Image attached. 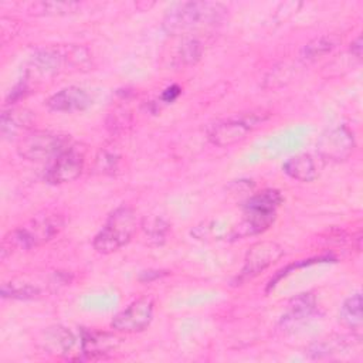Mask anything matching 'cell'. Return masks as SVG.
I'll return each instance as SVG.
<instances>
[{
    "instance_id": "obj_13",
    "label": "cell",
    "mask_w": 363,
    "mask_h": 363,
    "mask_svg": "<svg viewBox=\"0 0 363 363\" xmlns=\"http://www.w3.org/2000/svg\"><path fill=\"white\" fill-rule=\"evenodd\" d=\"M284 172L299 182H312L318 177V166L315 159L308 153H299L289 157L284 166Z\"/></svg>"
},
{
    "instance_id": "obj_11",
    "label": "cell",
    "mask_w": 363,
    "mask_h": 363,
    "mask_svg": "<svg viewBox=\"0 0 363 363\" xmlns=\"http://www.w3.org/2000/svg\"><path fill=\"white\" fill-rule=\"evenodd\" d=\"M91 105L89 94L79 86H67L47 99V106L54 112H78Z\"/></svg>"
},
{
    "instance_id": "obj_16",
    "label": "cell",
    "mask_w": 363,
    "mask_h": 363,
    "mask_svg": "<svg viewBox=\"0 0 363 363\" xmlns=\"http://www.w3.org/2000/svg\"><path fill=\"white\" fill-rule=\"evenodd\" d=\"M282 196L278 190L267 189L255 196L250 197L248 201L244 204L245 211H255V213H275L277 207L282 203Z\"/></svg>"
},
{
    "instance_id": "obj_4",
    "label": "cell",
    "mask_w": 363,
    "mask_h": 363,
    "mask_svg": "<svg viewBox=\"0 0 363 363\" xmlns=\"http://www.w3.org/2000/svg\"><path fill=\"white\" fill-rule=\"evenodd\" d=\"M69 147V136L51 130H33L26 133L17 146V152L27 160L41 162L55 159Z\"/></svg>"
},
{
    "instance_id": "obj_7",
    "label": "cell",
    "mask_w": 363,
    "mask_h": 363,
    "mask_svg": "<svg viewBox=\"0 0 363 363\" xmlns=\"http://www.w3.org/2000/svg\"><path fill=\"white\" fill-rule=\"evenodd\" d=\"M284 255V248L272 241H258L248 250L244 258V267L240 272L238 281H247L257 277L269 265L277 262Z\"/></svg>"
},
{
    "instance_id": "obj_5",
    "label": "cell",
    "mask_w": 363,
    "mask_h": 363,
    "mask_svg": "<svg viewBox=\"0 0 363 363\" xmlns=\"http://www.w3.org/2000/svg\"><path fill=\"white\" fill-rule=\"evenodd\" d=\"M88 54L79 47H50L34 52L31 58V71L43 78H50L67 67H75L85 61Z\"/></svg>"
},
{
    "instance_id": "obj_6",
    "label": "cell",
    "mask_w": 363,
    "mask_h": 363,
    "mask_svg": "<svg viewBox=\"0 0 363 363\" xmlns=\"http://www.w3.org/2000/svg\"><path fill=\"white\" fill-rule=\"evenodd\" d=\"M353 133L346 126L330 128L323 132L316 142L318 153L322 159L330 162L346 160L354 150Z\"/></svg>"
},
{
    "instance_id": "obj_24",
    "label": "cell",
    "mask_w": 363,
    "mask_h": 363,
    "mask_svg": "<svg viewBox=\"0 0 363 363\" xmlns=\"http://www.w3.org/2000/svg\"><path fill=\"white\" fill-rule=\"evenodd\" d=\"M179 94H180V88H179L177 85H172L170 88H167V89L162 94V99H163L164 102H172V101H174V99L179 96Z\"/></svg>"
},
{
    "instance_id": "obj_18",
    "label": "cell",
    "mask_w": 363,
    "mask_h": 363,
    "mask_svg": "<svg viewBox=\"0 0 363 363\" xmlns=\"http://www.w3.org/2000/svg\"><path fill=\"white\" fill-rule=\"evenodd\" d=\"M1 295L4 298L34 299L43 295V288L37 284L27 282V281H11L3 285Z\"/></svg>"
},
{
    "instance_id": "obj_12",
    "label": "cell",
    "mask_w": 363,
    "mask_h": 363,
    "mask_svg": "<svg viewBox=\"0 0 363 363\" xmlns=\"http://www.w3.org/2000/svg\"><path fill=\"white\" fill-rule=\"evenodd\" d=\"M31 123L33 116L26 109L4 111L1 115V135L4 139H14L17 136L21 139L31 128Z\"/></svg>"
},
{
    "instance_id": "obj_21",
    "label": "cell",
    "mask_w": 363,
    "mask_h": 363,
    "mask_svg": "<svg viewBox=\"0 0 363 363\" xmlns=\"http://www.w3.org/2000/svg\"><path fill=\"white\" fill-rule=\"evenodd\" d=\"M79 7L74 1H37L31 6V11L43 16H62L75 11Z\"/></svg>"
},
{
    "instance_id": "obj_20",
    "label": "cell",
    "mask_w": 363,
    "mask_h": 363,
    "mask_svg": "<svg viewBox=\"0 0 363 363\" xmlns=\"http://www.w3.org/2000/svg\"><path fill=\"white\" fill-rule=\"evenodd\" d=\"M74 340L72 333L65 328L57 326L45 333V345H48L52 352L57 350L60 353H67L74 346Z\"/></svg>"
},
{
    "instance_id": "obj_22",
    "label": "cell",
    "mask_w": 363,
    "mask_h": 363,
    "mask_svg": "<svg viewBox=\"0 0 363 363\" xmlns=\"http://www.w3.org/2000/svg\"><path fill=\"white\" fill-rule=\"evenodd\" d=\"M167 228L169 225L162 218H157V217L145 218L142 221L143 233L149 237L150 241H155V242H162L164 240Z\"/></svg>"
},
{
    "instance_id": "obj_15",
    "label": "cell",
    "mask_w": 363,
    "mask_h": 363,
    "mask_svg": "<svg viewBox=\"0 0 363 363\" xmlns=\"http://www.w3.org/2000/svg\"><path fill=\"white\" fill-rule=\"evenodd\" d=\"M315 298L311 294H301L296 298L292 299L289 303V311L285 316H282V323L284 325H294L305 318L312 316L315 312Z\"/></svg>"
},
{
    "instance_id": "obj_25",
    "label": "cell",
    "mask_w": 363,
    "mask_h": 363,
    "mask_svg": "<svg viewBox=\"0 0 363 363\" xmlns=\"http://www.w3.org/2000/svg\"><path fill=\"white\" fill-rule=\"evenodd\" d=\"M352 47H350V51H352V54L354 55V57H357V58H360L362 57V37L359 35L352 44H350Z\"/></svg>"
},
{
    "instance_id": "obj_2",
    "label": "cell",
    "mask_w": 363,
    "mask_h": 363,
    "mask_svg": "<svg viewBox=\"0 0 363 363\" xmlns=\"http://www.w3.org/2000/svg\"><path fill=\"white\" fill-rule=\"evenodd\" d=\"M62 225L64 220L60 214L45 213L35 216L24 225L16 228L7 237H4L1 245L3 258L7 252L14 250H31L33 247L48 242L61 231Z\"/></svg>"
},
{
    "instance_id": "obj_3",
    "label": "cell",
    "mask_w": 363,
    "mask_h": 363,
    "mask_svg": "<svg viewBox=\"0 0 363 363\" xmlns=\"http://www.w3.org/2000/svg\"><path fill=\"white\" fill-rule=\"evenodd\" d=\"M136 225L135 211L128 206H121L108 216L104 227L94 237L92 245L101 254L115 252L130 241Z\"/></svg>"
},
{
    "instance_id": "obj_23",
    "label": "cell",
    "mask_w": 363,
    "mask_h": 363,
    "mask_svg": "<svg viewBox=\"0 0 363 363\" xmlns=\"http://www.w3.org/2000/svg\"><path fill=\"white\" fill-rule=\"evenodd\" d=\"M201 54H203L201 43L194 37H189L183 41L179 55L184 64H194L196 61L200 60Z\"/></svg>"
},
{
    "instance_id": "obj_10",
    "label": "cell",
    "mask_w": 363,
    "mask_h": 363,
    "mask_svg": "<svg viewBox=\"0 0 363 363\" xmlns=\"http://www.w3.org/2000/svg\"><path fill=\"white\" fill-rule=\"evenodd\" d=\"M255 123L257 121L251 119H227L223 122H217L216 125L210 126L207 138L216 146H231L244 140L252 130Z\"/></svg>"
},
{
    "instance_id": "obj_19",
    "label": "cell",
    "mask_w": 363,
    "mask_h": 363,
    "mask_svg": "<svg viewBox=\"0 0 363 363\" xmlns=\"http://www.w3.org/2000/svg\"><path fill=\"white\" fill-rule=\"evenodd\" d=\"M339 43V38L335 35H320L313 38L302 48V58L303 60H315L320 55L330 52Z\"/></svg>"
},
{
    "instance_id": "obj_14",
    "label": "cell",
    "mask_w": 363,
    "mask_h": 363,
    "mask_svg": "<svg viewBox=\"0 0 363 363\" xmlns=\"http://www.w3.org/2000/svg\"><path fill=\"white\" fill-rule=\"evenodd\" d=\"M115 337L108 333H98V332H85L81 339L82 353L88 359L102 357L104 353L115 349Z\"/></svg>"
},
{
    "instance_id": "obj_8",
    "label": "cell",
    "mask_w": 363,
    "mask_h": 363,
    "mask_svg": "<svg viewBox=\"0 0 363 363\" xmlns=\"http://www.w3.org/2000/svg\"><path fill=\"white\" fill-rule=\"evenodd\" d=\"M153 319V301L149 298H142L123 311L116 313L111 322V326L118 332L135 333L146 329Z\"/></svg>"
},
{
    "instance_id": "obj_1",
    "label": "cell",
    "mask_w": 363,
    "mask_h": 363,
    "mask_svg": "<svg viewBox=\"0 0 363 363\" xmlns=\"http://www.w3.org/2000/svg\"><path fill=\"white\" fill-rule=\"evenodd\" d=\"M227 9L214 1H183L173 6L164 16L163 27L169 34H184L218 24Z\"/></svg>"
},
{
    "instance_id": "obj_9",
    "label": "cell",
    "mask_w": 363,
    "mask_h": 363,
    "mask_svg": "<svg viewBox=\"0 0 363 363\" xmlns=\"http://www.w3.org/2000/svg\"><path fill=\"white\" fill-rule=\"evenodd\" d=\"M84 169V157L74 147H68L50 164L45 179L51 184H64L79 177Z\"/></svg>"
},
{
    "instance_id": "obj_17",
    "label": "cell",
    "mask_w": 363,
    "mask_h": 363,
    "mask_svg": "<svg viewBox=\"0 0 363 363\" xmlns=\"http://www.w3.org/2000/svg\"><path fill=\"white\" fill-rule=\"evenodd\" d=\"M340 320L352 329H359L363 323L362 318V294L350 295L340 308Z\"/></svg>"
}]
</instances>
